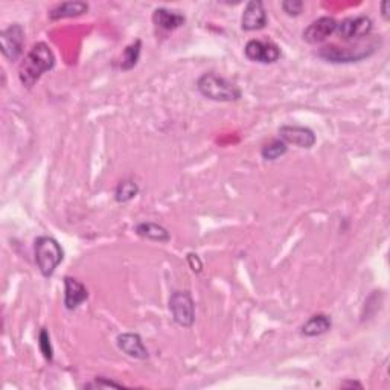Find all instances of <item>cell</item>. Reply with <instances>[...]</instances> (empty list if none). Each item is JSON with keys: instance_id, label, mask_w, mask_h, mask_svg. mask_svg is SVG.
<instances>
[{"instance_id": "obj_1", "label": "cell", "mask_w": 390, "mask_h": 390, "mask_svg": "<svg viewBox=\"0 0 390 390\" xmlns=\"http://www.w3.org/2000/svg\"><path fill=\"white\" fill-rule=\"evenodd\" d=\"M54 66L55 55L49 44L43 41L34 44L32 49L28 52V55L19 67L20 82L26 89H31L37 84V81L43 77V73L54 69Z\"/></svg>"}, {"instance_id": "obj_2", "label": "cell", "mask_w": 390, "mask_h": 390, "mask_svg": "<svg viewBox=\"0 0 390 390\" xmlns=\"http://www.w3.org/2000/svg\"><path fill=\"white\" fill-rule=\"evenodd\" d=\"M198 92L207 100L221 101V102H234L241 100V89L235 82L220 77L214 72L203 73L197 81Z\"/></svg>"}, {"instance_id": "obj_3", "label": "cell", "mask_w": 390, "mask_h": 390, "mask_svg": "<svg viewBox=\"0 0 390 390\" xmlns=\"http://www.w3.org/2000/svg\"><path fill=\"white\" fill-rule=\"evenodd\" d=\"M35 262L40 273L44 277H50L54 275L57 267L64 259V252L62 245L52 236H39L34 243Z\"/></svg>"}, {"instance_id": "obj_4", "label": "cell", "mask_w": 390, "mask_h": 390, "mask_svg": "<svg viewBox=\"0 0 390 390\" xmlns=\"http://www.w3.org/2000/svg\"><path fill=\"white\" fill-rule=\"evenodd\" d=\"M375 44H363L357 48L325 46L319 50V57L329 63H355L371 57L375 52Z\"/></svg>"}, {"instance_id": "obj_5", "label": "cell", "mask_w": 390, "mask_h": 390, "mask_svg": "<svg viewBox=\"0 0 390 390\" xmlns=\"http://www.w3.org/2000/svg\"><path fill=\"white\" fill-rule=\"evenodd\" d=\"M169 311L177 325L191 328L195 322V304L187 291H174L169 297Z\"/></svg>"}, {"instance_id": "obj_6", "label": "cell", "mask_w": 390, "mask_h": 390, "mask_svg": "<svg viewBox=\"0 0 390 390\" xmlns=\"http://www.w3.org/2000/svg\"><path fill=\"white\" fill-rule=\"evenodd\" d=\"M25 46V29L21 25L14 24L3 29L0 34V48H2V54L10 62H17V59L24 54Z\"/></svg>"}, {"instance_id": "obj_7", "label": "cell", "mask_w": 390, "mask_h": 390, "mask_svg": "<svg viewBox=\"0 0 390 390\" xmlns=\"http://www.w3.org/2000/svg\"><path fill=\"white\" fill-rule=\"evenodd\" d=\"M245 57L254 63L273 64L281 58V48L273 41L250 40L244 48Z\"/></svg>"}, {"instance_id": "obj_8", "label": "cell", "mask_w": 390, "mask_h": 390, "mask_svg": "<svg viewBox=\"0 0 390 390\" xmlns=\"http://www.w3.org/2000/svg\"><path fill=\"white\" fill-rule=\"evenodd\" d=\"M373 28L372 20L366 16H357V17H348L342 20L340 24H337L335 32L340 35L343 41L358 40L367 37L371 34Z\"/></svg>"}, {"instance_id": "obj_9", "label": "cell", "mask_w": 390, "mask_h": 390, "mask_svg": "<svg viewBox=\"0 0 390 390\" xmlns=\"http://www.w3.org/2000/svg\"><path fill=\"white\" fill-rule=\"evenodd\" d=\"M279 138L287 145H296L305 149L313 148L317 140L316 134L311 129L301 125H282L279 129Z\"/></svg>"}, {"instance_id": "obj_10", "label": "cell", "mask_w": 390, "mask_h": 390, "mask_svg": "<svg viewBox=\"0 0 390 390\" xmlns=\"http://www.w3.org/2000/svg\"><path fill=\"white\" fill-rule=\"evenodd\" d=\"M337 29V21L333 17H320L314 20L308 28L305 29L302 37L306 43L310 44H319L328 40V37H331Z\"/></svg>"}, {"instance_id": "obj_11", "label": "cell", "mask_w": 390, "mask_h": 390, "mask_svg": "<svg viewBox=\"0 0 390 390\" xmlns=\"http://www.w3.org/2000/svg\"><path fill=\"white\" fill-rule=\"evenodd\" d=\"M267 25V12L261 0H250L245 5L241 17V28L244 31H259Z\"/></svg>"}, {"instance_id": "obj_12", "label": "cell", "mask_w": 390, "mask_h": 390, "mask_svg": "<svg viewBox=\"0 0 390 390\" xmlns=\"http://www.w3.org/2000/svg\"><path fill=\"white\" fill-rule=\"evenodd\" d=\"M89 297L87 288L75 277H64V305L69 311L77 310Z\"/></svg>"}, {"instance_id": "obj_13", "label": "cell", "mask_w": 390, "mask_h": 390, "mask_svg": "<svg viewBox=\"0 0 390 390\" xmlns=\"http://www.w3.org/2000/svg\"><path fill=\"white\" fill-rule=\"evenodd\" d=\"M118 348L121 349L125 355L136 360H147L148 358V349L145 348L142 337L134 333H124L118 335L116 339Z\"/></svg>"}, {"instance_id": "obj_14", "label": "cell", "mask_w": 390, "mask_h": 390, "mask_svg": "<svg viewBox=\"0 0 390 390\" xmlns=\"http://www.w3.org/2000/svg\"><path fill=\"white\" fill-rule=\"evenodd\" d=\"M153 21L157 28L163 31H176L182 28L186 21V17L178 11H171L168 8H157L153 12Z\"/></svg>"}, {"instance_id": "obj_15", "label": "cell", "mask_w": 390, "mask_h": 390, "mask_svg": "<svg viewBox=\"0 0 390 390\" xmlns=\"http://www.w3.org/2000/svg\"><path fill=\"white\" fill-rule=\"evenodd\" d=\"M89 11V5L86 2H63L58 3L49 11V19L50 20H63V19H72V17H80L82 14Z\"/></svg>"}, {"instance_id": "obj_16", "label": "cell", "mask_w": 390, "mask_h": 390, "mask_svg": "<svg viewBox=\"0 0 390 390\" xmlns=\"http://www.w3.org/2000/svg\"><path fill=\"white\" fill-rule=\"evenodd\" d=\"M331 319L326 314H314V316L305 322V325L301 328V334L305 337H319L322 334L328 333L331 329Z\"/></svg>"}, {"instance_id": "obj_17", "label": "cell", "mask_w": 390, "mask_h": 390, "mask_svg": "<svg viewBox=\"0 0 390 390\" xmlns=\"http://www.w3.org/2000/svg\"><path fill=\"white\" fill-rule=\"evenodd\" d=\"M136 234L142 238L149 239V241H157V243H168L171 239L168 229H165L163 226H160V224H156V223L138 224Z\"/></svg>"}, {"instance_id": "obj_18", "label": "cell", "mask_w": 390, "mask_h": 390, "mask_svg": "<svg viewBox=\"0 0 390 390\" xmlns=\"http://www.w3.org/2000/svg\"><path fill=\"white\" fill-rule=\"evenodd\" d=\"M288 151L287 144L282 139H272L261 148V156L266 160H277Z\"/></svg>"}, {"instance_id": "obj_19", "label": "cell", "mask_w": 390, "mask_h": 390, "mask_svg": "<svg viewBox=\"0 0 390 390\" xmlns=\"http://www.w3.org/2000/svg\"><path fill=\"white\" fill-rule=\"evenodd\" d=\"M140 52H142V41L136 40L133 41L131 44L125 48L124 55H122V62H121V69L122 71H131L134 66L138 64L139 58H140Z\"/></svg>"}, {"instance_id": "obj_20", "label": "cell", "mask_w": 390, "mask_h": 390, "mask_svg": "<svg viewBox=\"0 0 390 390\" xmlns=\"http://www.w3.org/2000/svg\"><path fill=\"white\" fill-rule=\"evenodd\" d=\"M139 194V186L133 180H124V182L116 186L115 191V200L118 203H127V201L133 200Z\"/></svg>"}, {"instance_id": "obj_21", "label": "cell", "mask_w": 390, "mask_h": 390, "mask_svg": "<svg viewBox=\"0 0 390 390\" xmlns=\"http://www.w3.org/2000/svg\"><path fill=\"white\" fill-rule=\"evenodd\" d=\"M39 346L43 357L48 360V362H52L54 358V351H52V344H50V337L46 329H41L39 334Z\"/></svg>"}, {"instance_id": "obj_22", "label": "cell", "mask_w": 390, "mask_h": 390, "mask_svg": "<svg viewBox=\"0 0 390 390\" xmlns=\"http://www.w3.org/2000/svg\"><path fill=\"white\" fill-rule=\"evenodd\" d=\"M284 12L287 14L290 17H297L301 16L302 11H304V2L301 0H285V2L281 3Z\"/></svg>"}, {"instance_id": "obj_23", "label": "cell", "mask_w": 390, "mask_h": 390, "mask_svg": "<svg viewBox=\"0 0 390 390\" xmlns=\"http://www.w3.org/2000/svg\"><path fill=\"white\" fill-rule=\"evenodd\" d=\"M87 387H122V384H119V382H115L111 380H106V378H96L93 384H89Z\"/></svg>"}, {"instance_id": "obj_24", "label": "cell", "mask_w": 390, "mask_h": 390, "mask_svg": "<svg viewBox=\"0 0 390 390\" xmlns=\"http://www.w3.org/2000/svg\"><path fill=\"white\" fill-rule=\"evenodd\" d=\"M187 262H189V266L191 268L194 270V272H201V268H203V264H201V261L200 258L197 257V254H194V253H189L187 254Z\"/></svg>"}, {"instance_id": "obj_25", "label": "cell", "mask_w": 390, "mask_h": 390, "mask_svg": "<svg viewBox=\"0 0 390 390\" xmlns=\"http://www.w3.org/2000/svg\"><path fill=\"white\" fill-rule=\"evenodd\" d=\"M389 6H390L389 2H382L381 5V14L382 17H384V20H389Z\"/></svg>"}, {"instance_id": "obj_26", "label": "cell", "mask_w": 390, "mask_h": 390, "mask_svg": "<svg viewBox=\"0 0 390 390\" xmlns=\"http://www.w3.org/2000/svg\"><path fill=\"white\" fill-rule=\"evenodd\" d=\"M342 387H357V389H363V386L360 384V382H357V381H346V382H343Z\"/></svg>"}]
</instances>
